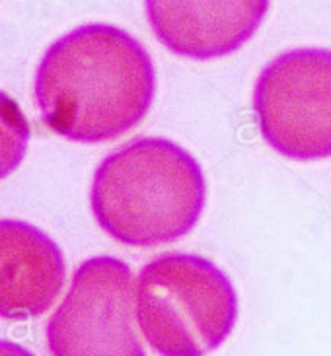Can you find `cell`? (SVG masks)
<instances>
[{
	"instance_id": "obj_7",
	"label": "cell",
	"mask_w": 331,
	"mask_h": 356,
	"mask_svg": "<svg viewBox=\"0 0 331 356\" xmlns=\"http://www.w3.org/2000/svg\"><path fill=\"white\" fill-rule=\"evenodd\" d=\"M67 280L57 241L24 220H0V319L24 321L47 314Z\"/></svg>"
},
{
	"instance_id": "obj_1",
	"label": "cell",
	"mask_w": 331,
	"mask_h": 356,
	"mask_svg": "<svg viewBox=\"0 0 331 356\" xmlns=\"http://www.w3.org/2000/svg\"><path fill=\"white\" fill-rule=\"evenodd\" d=\"M154 94L148 51L111 24H84L53 41L33 80L41 121L80 145L125 135L145 119Z\"/></svg>"
},
{
	"instance_id": "obj_6",
	"label": "cell",
	"mask_w": 331,
	"mask_h": 356,
	"mask_svg": "<svg viewBox=\"0 0 331 356\" xmlns=\"http://www.w3.org/2000/svg\"><path fill=\"white\" fill-rule=\"evenodd\" d=\"M271 0H145L148 26L170 53L193 60L228 57L255 35Z\"/></svg>"
},
{
	"instance_id": "obj_8",
	"label": "cell",
	"mask_w": 331,
	"mask_h": 356,
	"mask_svg": "<svg viewBox=\"0 0 331 356\" xmlns=\"http://www.w3.org/2000/svg\"><path fill=\"white\" fill-rule=\"evenodd\" d=\"M29 123L18 102L0 90V181L18 170L28 152Z\"/></svg>"
},
{
	"instance_id": "obj_4",
	"label": "cell",
	"mask_w": 331,
	"mask_h": 356,
	"mask_svg": "<svg viewBox=\"0 0 331 356\" xmlns=\"http://www.w3.org/2000/svg\"><path fill=\"white\" fill-rule=\"evenodd\" d=\"M253 113L263 140L289 160L331 158V49L284 51L259 72Z\"/></svg>"
},
{
	"instance_id": "obj_2",
	"label": "cell",
	"mask_w": 331,
	"mask_h": 356,
	"mask_svg": "<svg viewBox=\"0 0 331 356\" xmlns=\"http://www.w3.org/2000/svg\"><path fill=\"white\" fill-rule=\"evenodd\" d=\"M207 202L201 164L170 138L138 136L107 154L94 172L90 209L111 240L154 248L181 240Z\"/></svg>"
},
{
	"instance_id": "obj_5",
	"label": "cell",
	"mask_w": 331,
	"mask_h": 356,
	"mask_svg": "<svg viewBox=\"0 0 331 356\" xmlns=\"http://www.w3.org/2000/svg\"><path fill=\"white\" fill-rule=\"evenodd\" d=\"M135 280L125 261L90 257L49 318L51 356H146L135 329Z\"/></svg>"
},
{
	"instance_id": "obj_3",
	"label": "cell",
	"mask_w": 331,
	"mask_h": 356,
	"mask_svg": "<svg viewBox=\"0 0 331 356\" xmlns=\"http://www.w3.org/2000/svg\"><path fill=\"white\" fill-rule=\"evenodd\" d=\"M135 316L156 355L207 356L232 335L238 294L213 261L170 251L138 273Z\"/></svg>"
},
{
	"instance_id": "obj_9",
	"label": "cell",
	"mask_w": 331,
	"mask_h": 356,
	"mask_svg": "<svg viewBox=\"0 0 331 356\" xmlns=\"http://www.w3.org/2000/svg\"><path fill=\"white\" fill-rule=\"evenodd\" d=\"M0 356H35L31 350L22 347L18 343H12L6 339H0Z\"/></svg>"
}]
</instances>
